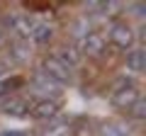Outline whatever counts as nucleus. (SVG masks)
Instances as JSON below:
<instances>
[{
  "label": "nucleus",
  "instance_id": "1",
  "mask_svg": "<svg viewBox=\"0 0 146 136\" xmlns=\"http://www.w3.org/2000/svg\"><path fill=\"white\" fill-rule=\"evenodd\" d=\"M42 73L46 78H51L54 83H63V85H68L73 80V71H68L56 56H46L42 61Z\"/></svg>",
  "mask_w": 146,
  "mask_h": 136
},
{
  "label": "nucleus",
  "instance_id": "2",
  "mask_svg": "<svg viewBox=\"0 0 146 136\" xmlns=\"http://www.w3.org/2000/svg\"><path fill=\"white\" fill-rule=\"evenodd\" d=\"M136 100H139V90L129 80H119V85L115 88V95H112V105L117 110H127V107L134 105Z\"/></svg>",
  "mask_w": 146,
  "mask_h": 136
},
{
  "label": "nucleus",
  "instance_id": "3",
  "mask_svg": "<svg viewBox=\"0 0 146 136\" xmlns=\"http://www.w3.org/2000/svg\"><path fill=\"white\" fill-rule=\"evenodd\" d=\"M110 44L115 49H119V51L131 49V44H134V32H131V27L124 24V22L112 24V29H110Z\"/></svg>",
  "mask_w": 146,
  "mask_h": 136
},
{
  "label": "nucleus",
  "instance_id": "4",
  "mask_svg": "<svg viewBox=\"0 0 146 136\" xmlns=\"http://www.w3.org/2000/svg\"><path fill=\"white\" fill-rule=\"evenodd\" d=\"M32 90H34V95H39V100H56L58 97V83H54L51 78H46L44 73H39L34 78V83H32Z\"/></svg>",
  "mask_w": 146,
  "mask_h": 136
},
{
  "label": "nucleus",
  "instance_id": "5",
  "mask_svg": "<svg viewBox=\"0 0 146 136\" xmlns=\"http://www.w3.org/2000/svg\"><path fill=\"white\" fill-rule=\"evenodd\" d=\"M61 110L58 100H36L34 105H29V114L34 119H54Z\"/></svg>",
  "mask_w": 146,
  "mask_h": 136
},
{
  "label": "nucleus",
  "instance_id": "6",
  "mask_svg": "<svg viewBox=\"0 0 146 136\" xmlns=\"http://www.w3.org/2000/svg\"><path fill=\"white\" fill-rule=\"evenodd\" d=\"M80 51L90 58H100L105 53V39L95 32H88L83 39H80Z\"/></svg>",
  "mask_w": 146,
  "mask_h": 136
},
{
  "label": "nucleus",
  "instance_id": "7",
  "mask_svg": "<svg viewBox=\"0 0 146 136\" xmlns=\"http://www.w3.org/2000/svg\"><path fill=\"white\" fill-rule=\"evenodd\" d=\"M29 100H25V97H10V100H5L3 105H0V110H3V114H7V117H17V119H22V117H27L29 114Z\"/></svg>",
  "mask_w": 146,
  "mask_h": 136
},
{
  "label": "nucleus",
  "instance_id": "8",
  "mask_svg": "<svg viewBox=\"0 0 146 136\" xmlns=\"http://www.w3.org/2000/svg\"><path fill=\"white\" fill-rule=\"evenodd\" d=\"M7 22H10V29L15 32L20 39H25V37H29L32 34V29H34V20L32 17H27V15H12V17H7Z\"/></svg>",
  "mask_w": 146,
  "mask_h": 136
},
{
  "label": "nucleus",
  "instance_id": "9",
  "mask_svg": "<svg viewBox=\"0 0 146 136\" xmlns=\"http://www.w3.org/2000/svg\"><path fill=\"white\" fill-rule=\"evenodd\" d=\"M56 58L68 68V71H73V68L80 63V51H78V46H71V44H66V46H61V49L56 51Z\"/></svg>",
  "mask_w": 146,
  "mask_h": 136
},
{
  "label": "nucleus",
  "instance_id": "10",
  "mask_svg": "<svg viewBox=\"0 0 146 136\" xmlns=\"http://www.w3.org/2000/svg\"><path fill=\"white\" fill-rule=\"evenodd\" d=\"M127 68H129L131 73H141V71L146 68V51H144V46L129 49V53H127Z\"/></svg>",
  "mask_w": 146,
  "mask_h": 136
},
{
  "label": "nucleus",
  "instance_id": "11",
  "mask_svg": "<svg viewBox=\"0 0 146 136\" xmlns=\"http://www.w3.org/2000/svg\"><path fill=\"white\" fill-rule=\"evenodd\" d=\"M10 58H12L15 63H27V61L32 58L29 44H25V39H17V42L10 46Z\"/></svg>",
  "mask_w": 146,
  "mask_h": 136
},
{
  "label": "nucleus",
  "instance_id": "12",
  "mask_svg": "<svg viewBox=\"0 0 146 136\" xmlns=\"http://www.w3.org/2000/svg\"><path fill=\"white\" fill-rule=\"evenodd\" d=\"M51 34H54V29H51V24H34V29H32V34L29 37L34 39V44H49V39H51Z\"/></svg>",
  "mask_w": 146,
  "mask_h": 136
},
{
  "label": "nucleus",
  "instance_id": "13",
  "mask_svg": "<svg viewBox=\"0 0 146 136\" xmlns=\"http://www.w3.org/2000/svg\"><path fill=\"white\" fill-rule=\"evenodd\" d=\"M22 83H25V80H22L20 75H7V78H0V97H5L7 92L22 88Z\"/></svg>",
  "mask_w": 146,
  "mask_h": 136
},
{
  "label": "nucleus",
  "instance_id": "14",
  "mask_svg": "<svg viewBox=\"0 0 146 136\" xmlns=\"http://www.w3.org/2000/svg\"><path fill=\"white\" fill-rule=\"evenodd\" d=\"M100 134L102 136H127V131L122 129L117 121H102V124H100Z\"/></svg>",
  "mask_w": 146,
  "mask_h": 136
},
{
  "label": "nucleus",
  "instance_id": "15",
  "mask_svg": "<svg viewBox=\"0 0 146 136\" xmlns=\"http://www.w3.org/2000/svg\"><path fill=\"white\" fill-rule=\"evenodd\" d=\"M131 117H134L136 121H144V117H146V105H144V97H139L131 105Z\"/></svg>",
  "mask_w": 146,
  "mask_h": 136
},
{
  "label": "nucleus",
  "instance_id": "16",
  "mask_svg": "<svg viewBox=\"0 0 146 136\" xmlns=\"http://www.w3.org/2000/svg\"><path fill=\"white\" fill-rule=\"evenodd\" d=\"M71 32H73V34H76V37H80V39H83L85 34H88V24H85V22H73Z\"/></svg>",
  "mask_w": 146,
  "mask_h": 136
},
{
  "label": "nucleus",
  "instance_id": "17",
  "mask_svg": "<svg viewBox=\"0 0 146 136\" xmlns=\"http://www.w3.org/2000/svg\"><path fill=\"white\" fill-rule=\"evenodd\" d=\"M12 63L10 61H3V58H0V78H5V73H7V68H10Z\"/></svg>",
  "mask_w": 146,
  "mask_h": 136
},
{
  "label": "nucleus",
  "instance_id": "18",
  "mask_svg": "<svg viewBox=\"0 0 146 136\" xmlns=\"http://www.w3.org/2000/svg\"><path fill=\"white\" fill-rule=\"evenodd\" d=\"M25 5L32 10H46V3H25Z\"/></svg>",
  "mask_w": 146,
  "mask_h": 136
},
{
  "label": "nucleus",
  "instance_id": "19",
  "mask_svg": "<svg viewBox=\"0 0 146 136\" xmlns=\"http://www.w3.org/2000/svg\"><path fill=\"white\" fill-rule=\"evenodd\" d=\"M0 136H29L27 131H0Z\"/></svg>",
  "mask_w": 146,
  "mask_h": 136
},
{
  "label": "nucleus",
  "instance_id": "20",
  "mask_svg": "<svg viewBox=\"0 0 146 136\" xmlns=\"http://www.w3.org/2000/svg\"><path fill=\"white\" fill-rule=\"evenodd\" d=\"M3 44H5V29L0 27V46H3Z\"/></svg>",
  "mask_w": 146,
  "mask_h": 136
}]
</instances>
